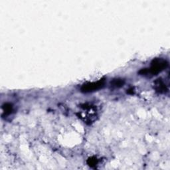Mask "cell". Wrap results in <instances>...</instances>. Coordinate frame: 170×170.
Listing matches in <instances>:
<instances>
[{
    "label": "cell",
    "mask_w": 170,
    "mask_h": 170,
    "mask_svg": "<svg viewBox=\"0 0 170 170\" xmlns=\"http://www.w3.org/2000/svg\"><path fill=\"white\" fill-rule=\"evenodd\" d=\"M124 83H125L124 80H122V79H114L113 81L111 83V84H112V85L113 87H117V88L122 87L123 85L124 84Z\"/></svg>",
    "instance_id": "obj_5"
},
{
    "label": "cell",
    "mask_w": 170,
    "mask_h": 170,
    "mask_svg": "<svg viewBox=\"0 0 170 170\" xmlns=\"http://www.w3.org/2000/svg\"><path fill=\"white\" fill-rule=\"evenodd\" d=\"M3 112L6 114V115H8L11 113L13 111V106L10 103H6L3 106Z\"/></svg>",
    "instance_id": "obj_4"
},
{
    "label": "cell",
    "mask_w": 170,
    "mask_h": 170,
    "mask_svg": "<svg viewBox=\"0 0 170 170\" xmlns=\"http://www.w3.org/2000/svg\"><path fill=\"white\" fill-rule=\"evenodd\" d=\"M154 88L157 92L161 93V94L165 93L168 92V90L166 84L164 83L163 80L161 79H158L154 82Z\"/></svg>",
    "instance_id": "obj_3"
},
{
    "label": "cell",
    "mask_w": 170,
    "mask_h": 170,
    "mask_svg": "<svg viewBox=\"0 0 170 170\" xmlns=\"http://www.w3.org/2000/svg\"><path fill=\"white\" fill-rule=\"evenodd\" d=\"M168 66V63L163 59H156L152 63L151 68L148 70V73L153 75L158 74L164 71Z\"/></svg>",
    "instance_id": "obj_1"
},
{
    "label": "cell",
    "mask_w": 170,
    "mask_h": 170,
    "mask_svg": "<svg viewBox=\"0 0 170 170\" xmlns=\"http://www.w3.org/2000/svg\"><path fill=\"white\" fill-rule=\"evenodd\" d=\"M98 163V160L95 158V157H92V158H90L87 160V164L90 165L91 167H93L96 165Z\"/></svg>",
    "instance_id": "obj_6"
},
{
    "label": "cell",
    "mask_w": 170,
    "mask_h": 170,
    "mask_svg": "<svg viewBox=\"0 0 170 170\" xmlns=\"http://www.w3.org/2000/svg\"><path fill=\"white\" fill-rule=\"evenodd\" d=\"M105 84V80L104 79H102L94 83H89L87 84H84L83 85L81 88L82 92H89L99 90L100 88H102Z\"/></svg>",
    "instance_id": "obj_2"
}]
</instances>
